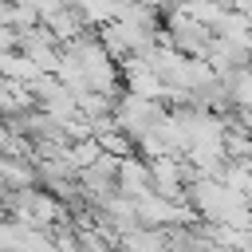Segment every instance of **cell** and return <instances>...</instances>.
<instances>
[{
    "mask_svg": "<svg viewBox=\"0 0 252 252\" xmlns=\"http://www.w3.org/2000/svg\"><path fill=\"white\" fill-rule=\"evenodd\" d=\"M114 185H118V193H126V197H146V193H154V181H150V165L138 158V154H130V158H118V169H114Z\"/></svg>",
    "mask_w": 252,
    "mask_h": 252,
    "instance_id": "cell-2",
    "label": "cell"
},
{
    "mask_svg": "<svg viewBox=\"0 0 252 252\" xmlns=\"http://www.w3.org/2000/svg\"><path fill=\"white\" fill-rule=\"evenodd\" d=\"M94 138H98L102 154H110V158H130V154H138V150H134V138H130L118 122H114V126H106V130H98Z\"/></svg>",
    "mask_w": 252,
    "mask_h": 252,
    "instance_id": "cell-4",
    "label": "cell"
},
{
    "mask_svg": "<svg viewBox=\"0 0 252 252\" xmlns=\"http://www.w3.org/2000/svg\"><path fill=\"white\" fill-rule=\"evenodd\" d=\"M224 158L252 161V130H224Z\"/></svg>",
    "mask_w": 252,
    "mask_h": 252,
    "instance_id": "cell-7",
    "label": "cell"
},
{
    "mask_svg": "<svg viewBox=\"0 0 252 252\" xmlns=\"http://www.w3.org/2000/svg\"><path fill=\"white\" fill-rule=\"evenodd\" d=\"M39 24H43V28H47V32H51L59 43H67V39H75V35H83V32H87L83 16H79L71 4H59V8H55V12H47Z\"/></svg>",
    "mask_w": 252,
    "mask_h": 252,
    "instance_id": "cell-3",
    "label": "cell"
},
{
    "mask_svg": "<svg viewBox=\"0 0 252 252\" xmlns=\"http://www.w3.org/2000/svg\"><path fill=\"white\" fill-rule=\"evenodd\" d=\"M220 79L228 83V102H232L236 110H252V71H248V67H240V71L220 75Z\"/></svg>",
    "mask_w": 252,
    "mask_h": 252,
    "instance_id": "cell-5",
    "label": "cell"
},
{
    "mask_svg": "<svg viewBox=\"0 0 252 252\" xmlns=\"http://www.w3.org/2000/svg\"><path fill=\"white\" fill-rule=\"evenodd\" d=\"M197 24H205V28H213L217 20H220V12L228 8V0H177Z\"/></svg>",
    "mask_w": 252,
    "mask_h": 252,
    "instance_id": "cell-6",
    "label": "cell"
},
{
    "mask_svg": "<svg viewBox=\"0 0 252 252\" xmlns=\"http://www.w3.org/2000/svg\"><path fill=\"white\" fill-rule=\"evenodd\" d=\"M248 47L244 43H232V39H220V35H213L209 39V47H205V63L213 67V75H232V71H240V67H248Z\"/></svg>",
    "mask_w": 252,
    "mask_h": 252,
    "instance_id": "cell-1",
    "label": "cell"
}]
</instances>
